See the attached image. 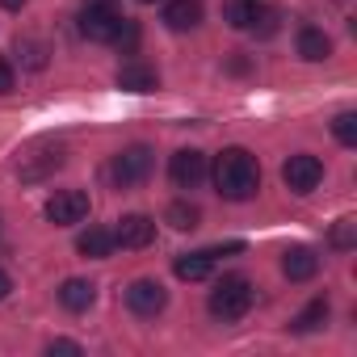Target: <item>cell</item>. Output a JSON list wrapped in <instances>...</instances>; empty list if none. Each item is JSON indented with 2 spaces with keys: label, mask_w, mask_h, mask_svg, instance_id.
Wrapping results in <instances>:
<instances>
[{
  "label": "cell",
  "mask_w": 357,
  "mask_h": 357,
  "mask_svg": "<svg viewBox=\"0 0 357 357\" xmlns=\"http://www.w3.org/2000/svg\"><path fill=\"white\" fill-rule=\"evenodd\" d=\"M257 13H261L257 0H231V5L223 9V17H227V26H231V30H252Z\"/></svg>",
  "instance_id": "ac0fdd59"
},
{
  "label": "cell",
  "mask_w": 357,
  "mask_h": 357,
  "mask_svg": "<svg viewBox=\"0 0 357 357\" xmlns=\"http://www.w3.org/2000/svg\"><path fill=\"white\" fill-rule=\"evenodd\" d=\"M13 84H17V76H13V63H9L5 55H0V97H5V93H13Z\"/></svg>",
  "instance_id": "d4e9b609"
},
{
  "label": "cell",
  "mask_w": 357,
  "mask_h": 357,
  "mask_svg": "<svg viewBox=\"0 0 357 357\" xmlns=\"http://www.w3.org/2000/svg\"><path fill=\"white\" fill-rule=\"evenodd\" d=\"M324 319H328V298H315V303H307V307L294 315V324H290V328H294V332H315Z\"/></svg>",
  "instance_id": "ffe728a7"
},
{
  "label": "cell",
  "mask_w": 357,
  "mask_h": 357,
  "mask_svg": "<svg viewBox=\"0 0 357 357\" xmlns=\"http://www.w3.org/2000/svg\"><path fill=\"white\" fill-rule=\"evenodd\" d=\"M353 231H357L353 219H336V227H332V244H336V248H353Z\"/></svg>",
  "instance_id": "603a6c76"
},
{
  "label": "cell",
  "mask_w": 357,
  "mask_h": 357,
  "mask_svg": "<svg viewBox=\"0 0 357 357\" xmlns=\"http://www.w3.org/2000/svg\"><path fill=\"white\" fill-rule=\"evenodd\" d=\"M93 298H97V286L84 282V278H68V282L59 286V303H63L68 311H89Z\"/></svg>",
  "instance_id": "e0dca14e"
},
{
  "label": "cell",
  "mask_w": 357,
  "mask_h": 357,
  "mask_svg": "<svg viewBox=\"0 0 357 357\" xmlns=\"http://www.w3.org/2000/svg\"><path fill=\"white\" fill-rule=\"evenodd\" d=\"M47 353H80V344H76V340H51Z\"/></svg>",
  "instance_id": "484cf974"
},
{
  "label": "cell",
  "mask_w": 357,
  "mask_h": 357,
  "mask_svg": "<svg viewBox=\"0 0 357 357\" xmlns=\"http://www.w3.org/2000/svg\"><path fill=\"white\" fill-rule=\"evenodd\" d=\"M126 307H130L135 315L151 319V315H160V311L168 307V294H164V286H160V282L139 278V282H130V286H126Z\"/></svg>",
  "instance_id": "ba28073f"
},
{
  "label": "cell",
  "mask_w": 357,
  "mask_h": 357,
  "mask_svg": "<svg viewBox=\"0 0 357 357\" xmlns=\"http://www.w3.org/2000/svg\"><path fill=\"white\" fill-rule=\"evenodd\" d=\"M118 26H122V17L114 13V5H84V13H80V34L89 43H114Z\"/></svg>",
  "instance_id": "8992f818"
},
{
  "label": "cell",
  "mask_w": 357,
  "mask_h": 357,
  "mask_svg": "<svg viewBox=\"0 0 357 357\" xmlns=\"http://www.w3.org/2000/svg\"><path fill=\"white\" fill-rule=\"evenodd\" d=\"M155 84H160V76H155V68L143 63V59H130V63L118 68V89H122V93H151Z\"/></svg>",
  "instance_id": "7c38bea8"
},
{
  "label": "cell",
  "mask_w": 357,
  "mask_h": 357,
  "mask_svg": "<svg viewBox=\"0 0 357 357\" xmlns=\"http://www.w3.org/2000/svg\"><path fill=\"white\" fill-rule=\"evenodd\" d=\"M9 290H13V282H9V273L0 269V298H9Z\"/></svg>",
  "instance_id": "4316f807"
},
{
  "label": "cell",
  "mask_w": 357,
  "mask_h": 357,
  "mask_svg": "<svg viewBox=\"0 0 357 357\" xmlns=\"http://www.w3.org/2000/svg\"><path fill=\"white\" fill-rule=\"evenodd\" d=\"M84 5H109V0H84Z\"/></svg>",
  "instance_id": "f1b7e54d"
},
{
  "label": "cell",
  "mask_w": 357,
  "mask_h": 357,
  "mask_svg": "<svg viewBox=\"0 0 357 357\" xmlns=\"http://www.w3.org/2000/svg\"><path fill=\"white\" fill-rule=\"evenodd\" d=\"M151 168H155V151L147 143H130V147H122L109 160L105 176H109L114 190H135V185H143L147 176H151Z\"/></svg>",
  "instance_id": "7a4b0ae2"
},
{
  "label": "cell",
  "mask_w": 357,
  "mask_h": 357,
  "mask_svg": "<svg viewBox=\"0 0 357 357\" xmlns=\"http://www.w3.org/2000/svg\"><path fill=\"white\" fill-rule=\"evenodd\" d=\"M252 30H257L261 38H269V34L278 30V13H273V9H261V13H257V22H252Z\"/></svg>",
  "instance_id": "cb8c5ba5"
},
{
  "label": "cell",
  "mask_w": 357,
  "mask_h": 357,
  "mask_svg": "<svg viewBox=\"0 0 357 357\" xmlns=\"http://www.w3.org/2000/svg\"><path fill=\"white\" fill-rule=\"evenodd\" d=\"M168 176H172L176 190H194V185H202V181H206V155L194 151V147L176 151V155L168 160Z\"/></svg>",
  "instance_id": "9c48e42d"
},
{
  "label": "cell",
  "mask_w": 357,
  "mask_h": 357,
  "mask_svg": "<svg viewBox=\"0 0 357 357\" xmlns=\"http://www.w3.org/2000/svg\"><path fill=\"white\" fill-rule=\"evenodd\" d=\"M298 55H303L307 63H324V59L332 55V38H328L324 30H315V26H303V30H298Z\"/></svg>",
  "instance_id": "9a60e30c"
},
{
  "label": "cell",
  "mask_w": 357,
  "mask_h": 357,
  "mask_svg": "<svg viewBox=\"0 0 357 357\" xmlns=\"http://www.w3.org/2000/svg\"><path fill=\"white\" fill-rule=\"evenodd\" d=\"M282 181H286L290 194H311V190L324 181V164H319L315 155L298 151V155H290V160L282 164Z\"/></svg>",
  "instance_id": "5b68a950"
},
{
  "label": "cell",
  "mask_w": 357,
  "mask_h": 357,
  "mask_svg": "<svg viewBox=\"0 0 357 357\" xmlns=\"http://www.w3.org/2000/svg\"><path fill=\"white\" fill-rule=\"evenodd\" d=\"M59 168H63V143H55V139L30 143L22 151V160H17V176H22V181H47V176L59 172Z\"/></svg>",
  "instance_id": "277c9868"
},
{
  "label": "cell",
  "mask_w": 357,
  "mask_h": 357,
  "mask_svg": "<svg viewBox=\"0 0 357 357\" xmlns=\"http://www.w3.org/2000/svg\"><path fill=\"white\" fill-rule=\"evenodd\" d=\"M211 269H215V252H211V248L185 252V257L172 261V273L181 278V282H202V278H211Z\"/></svg>",
  "instance_id": "5bb4252c"
},
{
  "label": "cell",
  "mask_w": 357,
  "mask_h": 357,
  "mask_svg": "<svg viewBox=\"0 0 357 357\" xmlns=\"http://www.w3.org/2000/svg\"><path fill=\"white\" fill-rule=\"evenodd\" d=\"M22 59H26V68H47V47L43 43H22Z\"/></svg>",
  "instance_id": "7402d4cb"
},
{
  "label": "cell",
  "mask_w": 357,
  "mask_h": 357,
  "mask_svg": "<svg viewBox=\"0 0 357 357\" xmlns=\"http://www.w3.org/2000/svg\"><path fill=\"white\" fill-rule=\"evenodd\" d=\"M0 5H5V9H13V13H17V9L26 5V0H0Z\"/></svg>",
  "instance_id": "83f0119b"
},
{
  "label": "cell",
  "mask_w": 357,
  "mask_h": 357,
  "mask_svg": "<svg viewBox=\"0 0 357 357\" xmlns=\"http://www.w3.org/2000/svg\"><path fill=\"white\" fill-rule=\"evenodd\" d=\"M143 5H151V0H143Z\"/></svg>",
  "instance_id": "f546056e"
},
{
  "label": "cell",
  "mask_w": 357,
  "mask_h": 357,
  "mask_svg": "<svg viewBox=\"0 0 357 357\" xmlns=\"http://www.w3.org/2000/svg\"><path fill=\"white\" fill-rule=\"evenodd\" d=\"M215 190L227 202H248L261 190V164L244 147H223L215 155Z\"/></svg>",
  "instance_id": "6da1fadb"
},
{
  "label": "cell",
  "mask_w": 357,
  "mask_h": 357,
  "mask_svg": "<svg viewBox=\"0 0 357 357\" xmlns=\"http://www.w3.org/2000/svg\"><path fill=\"white\" fill-rule=\"evenodd\" d=\"M155 240V219H147V215H122L118 219V227H114V244L118 248H147Z\"/></svg>",
  "instance_id": "30bf717a"
},
{
  "label": "cell",
  "mask_w": 357,
  "mask_h": 357,
  "mask_svg": "<svg viewBox=\"0 0 357 357\" xmlns=\"http://www.w3.org/2000/svg\"><path fill=\"white\" fill-rule=\"evenodd\" d=\"M76 252L89 257V261L109 257V252H114V231H105V227H89V231H80V236H76Z\"/></svg>",
  "instance_id": "2e32d148"
},
{
  "label": "cell",
  "mask_w": 357,
  "mask_h": 357,
  "mask_svg": "<svg viewBox=\"0 0 357 357\" xmlns=\"http://www.w3.org/2000/svg\"><path fill=\"white\" fill-rule=\"evenodd\" d=\"M248 307H252V282H248V278H240V273L223 278V282L211 290V315H215V319H223V324L244 319V315H248Z\"/></svg>",
  "instance_id": "3957f363"
},
{
  "label": "cell",
  "mask_w": 357,
  "mask_h": 357,
  "mask_svg": "<svg viewBox=\"0 0 357 357\" xmlns=\"http://www.w3.org/2000/svg\"><path fill=\"white\" fill-rule=\"evenodd\" d=\"M164 223H168V227H176V231H194V227L202 223V211H198V206H190V202H172V206H168V215H164Z\"/></svg>",
  "instance_id": "d6986e66"
},
{
  "label": "cell",
  "mask_w": 357,
  "mask_h": 357,
  "mask_svg": "<svg viewBox=\"0 0 357 357\" xmlns=\"http://www.w3.org/2000/svg\"><path fill=\"white\" fill-rule=\"evenodd\" d=\"M332 135H336L344 147H357V114H353V109L336 114V122H332Z\"/></svg>",
  "instance_id": "44dd1931"
},
{
  "label": "cell",
  "mask_w": 357,
  "mask_h": 357,
  "mask_svg": "<svg viewBox=\"0 0 357 357\" xmlns=\"http://www.w3.org/2000/svg\"><path fill=\"white\" fill-rule=\"evenodd\" d=\"M89 215V194L84 190H59L51 202H47V219L55 227H72V223H84Z\"/></svg>",
  "instance_id": "52a82bcc"
},
{
  "label": "cell",
  "mask_w": 357,
  "mask_h": 357,
  "mask_svg": "<svg viewBox=\"0 0 357 357\" xmlns=\"http://www.w3.org/2000/svg\"><path fill=\"white\" fill-rule=\"evenodd\" d=\"M315 269H319V257L307 244H294V248L282 252V273L290 282H307V278H315Z\"/></svg>",
  "instance_id": "4fadbf2b"
},
{
  "label": "cell",
  "mask_w": 357,
  "mask_h": 357,
  "mask_svg": "<svg viewBox=\"0 0 357 357\" xmlns=\"http://www.w3.org/2000/svg\"><path fill=\"white\" fill-rule=\"evenodd\" d=\"M164 26L185 34V30H198L202 26V0H168L164 5Z\"/></svg>",
  "instance_id": "8fae6325"
}]
</instances>
